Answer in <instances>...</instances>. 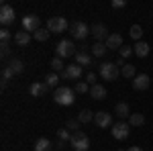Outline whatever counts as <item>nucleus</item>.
<instances>
[{
	"mask_svg": "<svg viewBox=\"0 0 153 151\" xmlns=\"http://www.w3.org/2000/svg\"><path fill=\"white\" fill-rule=\"evenodd\" d=\"M149 84H151V78H149L147 74H139V76L133 80V88H135V90H147Z\"/></svg>",
	"mask_w": 153,
	"mask_h": 151,
	"instance_id": "nucleus-14",
	"label": "nucleus"
},
{
	"mask_svg": "<svg viewBox=\"0 0 153 151\" xmlns=\"http://www.w3.org/2000/svg\"><path fill=\"white\" fill-rule=\"evenodd\" d=\"M118 53H120V57L125 59V57H129V55H133V53H135V51H133V47H120V49H118Z\"/></svg>",
	"mask_w": 153,
	"mask_h": 151,
	"instance_id": "nucleus-34",
	"label": "nucleus"
},
{
	"mask_svg": "<svg viewBox=\"0 0 153 151\" xmlns=\"http://www.w3.org/2000/svg\"><path fill=\"white\" fill-rule=\"evenodd\" d=\"M114 63H117L118 68H123V65H125V59H123V57H118V59H117V61H114Z\"/></svg>",
	"mask_w": 153,
	"mask_h": 151,
	"instance_id": "nucleus-41",
	"label": "nucleus"
},
{
	"mask_svg": "<svg viewBox=\"0 0 153 151\" xmlns=\"http://www.w3.org/2000/svg\"><path fill=\"white\" fill-rule=\"evenodd\" d=\"M78 125H80V121H78V118H71V121H68V127L65 129H70V131L76 133V131H78Z\"/></svg>",
	"mask_w": 153,
	"mask_h": 151,
	"instance_id": "nucleus-36",
	"label": "nucleus"
},
{
	"mask_svg": "<svg viewBox=\"0 0 153 151\" xmlns=\"http://www.w3.org/2000/svg\"><path fill=\"white\" fill-rule=\"evenodd\" d=\"M70 31H71V37L74 39H86L88 37V33H90V29H88V25L84 23V21H76V23L70 25Z\"/></svg>",
	"mask_w": 153,
	"mask_h": 151,
	"instance_id": "nucleus-7",
	"label": "nucleus"
},
{
	"mask_svg": "<svg viewBox=\"0 0 153 151\" xmlns=\"http://www.w3.org/2000/svg\"><path fill=\"white\" fill-rule=\"evenodd\" d=\"M74 90L78 94H86V92H90V86H88V82H78Z\"/></svg>",
	"mask_w": 153,
	"mask_h": 151,
	"instance_id": "nucleus-33",
	"label": "nucleus"
},
{
	"mask_svg": "<svg viewBox=\"0 0 153 151\" xmlns=\"http://www.w3.org/2000/svg\"><path fill=\"white\" fill-rule=\"evenodd\" d=\"M39 25H41V21H39L37 14H27V16L23 19V31L35 33V31H39Z\"/></svg>",
	"mask_w": 153,
	"mask_h": 151,
	"instance_id": "nucleus-9",
	"label": "nucleus"
},
{
	"mask_svg": "<svg viewBox=\"0 0 153 151\" xmlns=\"http://www.w3.org/2000/svg\"><path fill=\"white\" fill-rule=\"evenodd\" d=\"M120 74H123L125 78H137V71H135V65H129V63L120 68Z\"/></svg>",
	"mask_w": 153,
	"mask_h": 151,
	"instance_id": "nucleus-27",
	"label": "nucleus"
},
{
	"mask_svg": "<svg viewBox=\"0 0 153 151\" xmlns=\"http://www.w3.org/2000/svg\"><path fill=\"white\" fill-rule=\"evenodd\" d=\"M92 118H94V115H92L88 108H86V110H82V112L78 115V121H80V125H86V123H90Z\"/></svg>",
	"mask_w": 153,
	"mask_h": 151,
	"instance_id": "nucleus-28",
	"label": "nucleus"
},
{
	"mask_svg": "<svg viewBox=\"0 0 153 151\" xmlns=\"http://www.w3.org/2000/svg\"><path fill=\"white\" fill-rule=\"evenodd\" d=\"M55 147H57L59 151H63V149H65V143H63V141H59V139H57V143H55Z\"/></svg>",
	"mask_w": 153,
	"mask_h": 151,
	"instance_id": "nucleus-40",
	"label": "nucleus"
},
{
	"mask_svg": "<svg viewBox=\"0 0 153 151\" xmlns=\"http://www.w3.org/2000/svg\"><path fill=\"white\" fill-rule=\"evenodd\" d=\"M98 71H100L102 80H106V82H114L118 76H120V70H118V65H117V63H112V61H106V63H102Z\"/></svg>",
	"mask_w": 153,
	"mask_h": 151,
	"instance_id": "nucleus-3",
	"label": "nucleus"
},
{
	"mask_svg": "<svg viewBox=\"0 0 153 151\" xmlns=\"http://www.w3.org/2000/svg\"><path fill=\"white\" fill-rule=\"evenodd\" d=\"M106 47L112 51V49H120L123 47V37L118 35V33H110L108 39H106Z\"/></svg>",
	"mask_w": 153,
	"mask_h": 151,
	"instance_id": "nucleus-15",
	"label": "nucleus"
},
{
	"mask_svg": "<svg viewBox=\"0 0 153 151\" xmlns=\"http://www.w3.org/2000/svg\"><path fill=\"white\" fill-rule=\"evenodd\" d=\"M114 115L120 116V118H127V116H131L129 104H127V102H118V104L114 106Z\"/></svg>",
	"mask_w": 153,
	"mask_h": 151,
	"instance_id": "nucleus-19",
	"label": "nucleus"
},
{
	"mask_svg": "<svg viewBox=\"0 0 153 151\" xmlns=\"http://www.w3.org/2000/svg\"><path fill=\"white\" fill-rule=\"evenodd\" d=\"M10 37H12V33L8 31V29H2V31H0V41H2V43H8Z\"/></svg>",
	"mask_w": 153,
	"mask_h": 151,
	"instance_id": "nucleus-35",
	"label": "nucleus"
},
{
	"mask_svg": "<svg viewBox=\"0 0 153 151\" xmlns=\"http://www.w3.org/2000/svg\"><path fill=\"white\" fill-rule=\"evenodd\" d=\"M110 6H112V8H125V6H127V2H125V0H112V2H110Z\"/></svg>",
	"mask_w": 153,
	"mask_h": 151,
	"instance_id": "nucleus-38",
	"label": "nucleus"
},
{
	"mask_svg": "<svg viewBox=\"0 0 153 151\" xmlns=\"http://www.w3.org/2000/svg\"><path fill=\"white\" fill-rule=\"evenodd\" d=\"M12 76H14V74H12V70L8 68V65H6V68H2V88L6 86V82L10 80Z\"/></svg>",
	"mask_w": 153,
	"mask_h": 151,
	"instance_id": "nucleus-32",
	"label": "nucleus"
},
{
	"mask_svg": "<svg viewBox=\"0 0 153 151\" xmlns=\"http://www.w3.org/2000/svg\"><path fill=\"white\" fill-rule=\"evenodd\" d=\"M55 53H57V57L65 59V57H74L76 55V45H74V41L70 39H61L55 47Z\"/></svg>",
	"mask_w": 153,
	"mask_h": 151,
	"instance_id": "nucleus-4",
	"label": "nucleus"
},
{
	"mask_svg": "<svg viewBox=\"0 0 153 151\" xmlns=\"http://www.w3.org/2000/svg\"><path fill=\"white\" fill-rule=\"evenodd\" d=\"M90 49H92V57H102V55H106V51H108L106 43H94Z\"/></svg>",
	"mask_w": 153,
	"mask_h": 151,
	"instance_id": "nucleus-21",
	"label": "nucleus"
},
{
	"mask_svg": "<svg viewBox=\"0 0 153 151\" xmlns=\"http://www.w3.org/2000/svg\"><path fill=\"white\" fill-rule=\"evenodd\" d=\"M82 74H84L82 65L74 63V65H65V70L61 71V78H63V80H80Z\"/></svg>",
	"mask_w": 153,
	"mask_h": 151,
	"instance_id": "nucleus-8",
	"label": "nucleus"
},
{
	"mask_svg": "<svg viewBox=\"0 0 153 151\" xmlns=\"http://www.w3.org/2000/svg\"><path fill=\"white\" fill-rule=\"evenodd\" d=\"M110 129H112V131H110V133H112V137H114V139H118V141L127 139V137H129V133H131V125H129V123H125V121L114 123Z\"/></svg>",
	"mask_w": 153,
	"mask_h": 151,
	"instance_id": "nucleus-6",
	"label": "nucleus"
},
{
	"mask_svg": "<svg viewBox=\"0 0 153 151\" xmlns=\"http://www.w3.org/2000/svg\"><path fill=\"white\" fill-rule=\"evenodd\" d=\"M68 29H70V23L65 21V16H51L47 21L49 33H65Z\"/></svg>",
	"mask_w": 153,
	"mask_h": 151,
	"instance_id": "nucleus-5",
	"label": "nucleus"
},
{
	"mask_svg": "<svg viewBox=\"0 0 153 151\" xmlns=\"http://www.w3.org/2000/svg\"><path fill=\"white\" fill-rule=\"evenodd\" d=\"M133 51H135L137 57H147V55H149V43H145V41H137V45L133 47Z\"/></svg>",
	"mask_w": 153,
	"mask_h": 151,
	"instance_id": "nucleus-18",
	"label": "nucleus"
},
{
	"mask_svg": "<svg viewBox=\"0 0 153 151\" xmlns=\"http://www.w3.org/2000/svg\"><path fill=\"white\" fill-rule=\"evenodd\" d=\"M53 149V145H51V141L45 139V137H41V139H37L35 143V151H51Z\"/></svg>",
	"mask_w": 153,
	"mask_h": 151,
	"instance_id": "nucleus-23",
	"label": "nucleus"
},
{
	"mask_svg": "<svg viewBox=\"0 0 153 151\" xmlns=\"http://www.w3.org/2000/svg\"><path fill=\"white\" fill-rule=\"evenodd\" d=\"M0 53H2V57H8V55H10V47H8V43H2V45H0Z\"/></svg>",
	"mask_w": 153,
	"mask_h": 151,
	"instance_id": "nucleus-37",
	"label": "nucleus"
},
{
	"mask_svg": "<svg viewBox=\"0 0 153 151\" xmlns=\"http://www.w3.org/2000/svg\"><path fill=\"white\" fill-rule=\"evenodd\" d=\"M49 65H51V70L55 71V74H57V71H63V70H65V65H63V59H61V57H53Z\"/></svg>",
	"mask_w": 153,
	"mask_h": 151,
	"instance_id": "nucleus-26",
	"label": "nucleus"
},
{
	"mask_svg": "<svg viewBox=\"0 0 153 151\" xmlns=\"http://www.w3.org/2000/svg\"><path fill=\"white\" fill-rule=\"evenodd\" d=\"M94 123H96V127H100V129H108V127L114 125L110 112H96L94 115Z\"/></svg>",
	"mask_w": 153,
	"mask_h": 151,
	"instance_id": "nucleus-11",
	"label": "nucleus"
},
{
	"mask_svg": "<svg viewBox=\"0 0 153 151\" xmlns=\"http://www.w3.org/2000/svg\"><path fill=\"white\" fill-rule=\"evenodd\" d=\"M57 139H59V141H63V143H68V141L71 139L70 129H59V131H57Z\"/></svg>",
	"mask_w": 153,
	"mask_h": 151,
	"instance_id": "nucleus-29",
	"label": "nucleus"
},
{
	"mask_svg": "<svg viewBox=\"0 0 153 151\" xmlns=\"http://www.w3.org/2000/svg\"><path fill=\"white\" fill-rule=\"evenodd\" d=\"M74 57H76V63H78V65H92V53H88V51H78V53H76V55H74Z\"/></svg>",
	"mask_w": 153,
	"mask_h": 151,
	"instance_id": "nucleus-16",
	"label": "nucleus"
},
{
	"mask_svg": "<svg viewBox=\"0 0 153 151\" xmlns=\"http://www.w3.org/2000/svg\"><path fill=\"white\" fill-rule=\"evenodd\" d=\"M45 84H47L49 88H55L57 90V84H59V76L55 74V71H51V74H47L45 76Z\"/></svg>",
	"mask_w": 153,
	"mask_h": 151,
	"instance_id": "nucleus-24",
	"label": "nucleus"
},
{
	"mask_svg": "<svg viewBox=\"0 0 153 151\" xmlns=\"http://www.w3.org/2000/svg\"><path fill=\"white\" fill-rule=\"evenodd\" d=\"M8 68L12 70V74H14V76H21V74L25 71V63L21 61V59H10Z\"/></svg>",
	"mask_w": 153,
	"mask_h": 151,
	"instance_id": "nucleus-22",
	"label": "nucleus"
},
{
	"mask_svg": "<svg viewBox=\"0 0 153 151\" xmlns=\"http://www.w3.org/2000/svg\"><path fill=\"white\" fill-rule=\"evenodd\" d=\"M49 35H51V33H49L47 29H39V31H35V35H33V37H35L37 41H47Z\"/></svg>",
	"mask_w": 153,
	"mask_h": 151,
	"instance_id": "nucleus-30",
	"label": "nucleus"
},
{
	"mask_svg": "<svg viewBox=\"0 0 153 151\" xmlns=\"http://www.w3.org/2000/svg\"><path fill=\"white\" fill-rule=\"evenodd\" d=\"M49 90V86L45 82H33L31 86H29V94L33 96V98H41V96H45Z\"/></svg>",
	"mask_w": 153,
	"mask_h": 151,
	"instance_id": "nucleus-12",
	"label": "nucleus"
},
{
	"mask_svg": "<svg viewBox=\"0 0 153 151\" xmlns=\"http://www.w3.org/2000/svg\"><path fill=\"white\" fill-rule=\"evenodd\" d=\"M53 100L61 106H71L76 102V90H74V88H68V86H61V88L55 90Z\"/></svg>",
	"mask_w": 153,
	"mask_h": 151,
	"instance_id": "nucleus-1",
	"label": "nucleus"
},
{
	"mask_svg": "<svg viewBox=\"0 0 153 151\" xmlns=\"http://www.w3.org/2000/svg\"><path fill=\"white\" fill-rule=\"evenodd\" d=\"M92 35H94L96 43H102V41L106 43V39H108V35H110V33H108V29H106L102 23H96L94 27H92Z\"/></svg>",
	"mask_w": 153,
	"mask_h": 151,
	"instance_id": "nucleus-13",
	"label": "nucleus"
},
{
	"mask_svg": "<svg viewBox=\"0 0 153 151\" xmlns=\"http://www.w3.org/2000/svg\"><path fill=\"white\" fill-rule=\"evenodd\" d=\"M133 39H137V41H141V35H143V29L139 27V25H133L131 27V33H129Z\"/></svg>",
	"mask_w": 153,
	"mask_h": 151,
	"instance_id": "nucleus-31",
	"label": "nucleus"
},
{
	"mask_svg": "<svg viewBox=\"0 0 153 151\" xmlns=\"http://www.w3.org/2000/svg\"><path fill=\"white\" fill-rule=\"evenodd\" d=\"M143 123H145V116L141 112H137V115H131L129 116V125L131 127H141Z\"/></svg>",
	"mask_w": 153,
	"mask_h": 151,
	"instance_id": "nucleus-25",
	"label": "nucleus"
},
{
	"mask_svg": "<svg viewBox=\"0 0 153 151\" xmlns=\"http://www.w3.org/2000/svg\"><path fill=\"white\" fill-rule=\"evenodd\" d=\"M90 96H92L94 100H104L106 98V88L102 84H94V86H90Z\"/></svg>",
	"mask_w": 153,
	"mask_h": 151,
	"instance_id": "nucleus-17",
	"label": "nucleus"
},
{
	"mask_svg": "<svg viewBox=\"0 0 153 151\" xmlns=\"http://www.w3.org/2000/svg\"><path fill=\"white\" fill-rule=\"evenodd\" d=\"M12 21H14V8H12L10 4H2L0 6V23L4 25V27H8Z\"/></svg>",
	"mask_w": 153,
	"mask_h": 151,
	"instance_id": "nucleus-10",
	"label": "nucleus"
},
{
	"mask_svg": "<svg viewBox=\"0 0 153 151\" xmlns=\"http://www.w3.org/2000/svg\"><path fill=\"white\" fill-rule=\"evenodd\" d=\"M70 145L74 147V151H88V149H90V139H88V135H86V133L76 131V133H71Z\"/></svg>",
	"mask_w": 153,
	"mask_h": 151,
	"instance_id": "nucleus-2",
	"label": "nucleus"
},
{
	"mask_svg": "<svg viewBox=\"0 0 153 151\" xmlns=\"http://www.w3.org/2000/svg\"><path fill=\"white\" fill-rule=\"evenodd\" d=\"M127 151H143V149H141V147H129Z\"/></svg>",
	"mask_w": 153,
	"mask_h": 151,
	"instance_id": "nucleus-42",
	"label": "nucleus"
},
{
	"mask_svg": "<svg viewBox=\"0 0 153 151\" xmlns=\"http://www.w3.org/2000/svg\"><path fill=\"white\" fill-rule=\"evenodd\" d=\"M29 41H31V33H27V31H21V33H16V35H14V43H16V45H21V47L29 45Z\"/></svg>",
	"mask_w": 153,
	"mask_h": 151,
	"instance_id": "nucleus-20",
	"label": "nucleus"
},
{
	"mask_svg": "<svg viewBox=\"0 0 153 151\" xmlns=\"http://www.w3.org/2000/svg\"><path fill=\"white\" fill-rule=\"evenodd\" d=\"M86 82H88V84H92V86L96 84V74H94V71H88V76H86Z\"/></svg>",
	"mask_w": 153,
	"mask_h": 151,
	"instance_id": "nucleus-39",
	"label": "nucleus"
}]
</instances>
